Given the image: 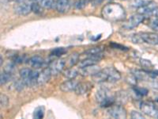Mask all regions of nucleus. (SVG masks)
<instances>
[{
  "label": "nucleus",
  "instance_id": "f257e3e1",
  "mask_svg": "<svg viewBox=\"0 0 158 119\" xmlns=\"http://www.w3.org/2000/svg\"><path fill=\"white\" fill-rule=\"evenodd\" d=\"M102 16L104 19L109 22H118L122 21L126 17L125 10L120 4L111 2L105 5L101 11Z\"/></svg>",
  "mask_w": 158,
  "mask_h": 119
},
{
  "label": "nucleus",
  "instance_id": "f03ea898",
  "mask_svg": "<svg viewBox=\"0 0 158 119\" xmlns=\"http://www.w3.org/2000/svg\"><path fill=\"white\" fill-rule=\"evenodd\" d=\"M19 74L27 87H33L37 83L39 73L36 71L32 70L30 68H22L20 70Z\"/></svg>",
  "mask_w": 158,
  "mask_h": 119
},
{
  "label": "nucleus",
  "instance_id": "7ed1b4c3",
  "mask_svg": "<svg viewBox=\"0 0 158 119\" xmlns=\"http://www.w3.org/2000/svg\"><path fill=\"white\" fill-rule=\"evenodd\" d=\"M96 99L101 107H110L115 102V97L109 94V90L101 88L96 93Z\"/></svg>",
  "mask_w": 158,
  "mask_h": 119
},
{
  "label": "nucleus",
  "instance_id": "20e7f679",
  "mask_svg": "<svg viewBox=\"0 0 158 119\" xmlns=\"http://www.w3.org/2000/svg\"><path fill=\"white\" fill-rule=\"evenodd\" d=\"M140 109L144 114L153 118H158V108L153 103L143 102L141 103Z\"/></svg>",
  "mask_w": 158,
  "mask_h": 119
},
{
  "label": "nucleus",
  "instance_id": "39448f33",
  "mask_svg": "<svg viewBox=\"0 0 158 119\" xmlns=\"http://www.w3.org/2000/svg\"><path fill=\"white\" fill-rule=\"evenodd\" d=\"M108 114L111 117L118 119L126 118L127 116L125 108H123L120 105L111 107V108L108 110Z\"/></svg>",
  "mask_w": 158,
  "mask_h": 119
},
{
  "label": "nucleus",
  "instance_id": "423d86ee",
  "mask_svg": "<svg viewBox=\"0 0 158 119\" xmlns=\"http://www.w3.org/2000/svg\"><path fill=\"white\" fill-rule=\"evenodd\" d=\"M32 3H30V2H16V5L15 6V11L18 15H22V16L28 15L29 13L32 12Z\"/></svg>",
  "mask_w": 158,
  "mask_h": 119
},
{
  "label": "nucleus",
  "instance_id": "0eeeda50",
  "mask_svg": "<svg viewBox=\"0 0 158 119\" xmlns=\"http://www.w3.org/2000/svg\"><path fill=\"white\" fill-rule=\"evenodd\" d=\"M145 19V17L143 15L141 14H137V15H133L130 19H128L127 22L124 24L123 27L127 29H131L138 26L141 22H142Z\"/></svg>",
  "mask_w": 158,
  "mask_h": 119
},
{
  "label": "nucleus",
  "instance_id": "6e6552de",
  "mask_svg": "<svg viewBox=\"0 0 158 119\" xmlns=\"http://www.w3.org/2000/svg\"><path fill=\"white\" fill-rule=\"evenodd\" d=\"M65 66H66V61L63 59H59L56 60H53L51 63L50 68L51 71H52V75H57L59 72H63Z\"/></svg>",
  "mask_w": 158,
  "mask_h": 119
},
{
  "label": "nucleus",
  "instance_id": "1a4fd4ad",
  "mask_svg": "<svg viewBox=\"0 0 158 119\" xmlns=\"http://www.w3.org/2000/svg\"><path fill=\"white\" fill-rule=\"evenodd\" d=\"M105 72L108 76V81L111 83H115V82L118 81L121 79L120 73L115 69L114 68H106L103 69Z\"/></svg>",
  "mask_w": 158,
  "mask_h": 119
},
{
  "label": "nucleus",
  "instance_id": "9d476101",
  "mask_svg": "<svg viewBox=\"0 0 158 119\" xmlns=\"http://www.w3.org/2000/svg\"><path fill=\"white\" fill-rule=\"evenodd\" d=\"M101 70V69L100 68L99 66L94 64L90 65V66H87V67L81 68L80 70H79V73L82 76H93Z\"/></svg>",
  "mask_w": 158,
  "mask_h": 119
},
{
  "label": "nucleus",
  "instance_id": "9b49d317",
  "mask_svg": "<svg viewBox=\"0 0 158 119\" xmlns=\"http://www.w3.org/2000/svg\"><path fill=\"white\" fill-rule=\"evenodd\" d=\"M144 42L149 45H158V34L154 33H139Z\"/></svg>",
  "mask_w": 158,
  "mask_h": 119
},
{
  "label": "nucleus",
  "instance_id": "f8f14e48",
  "mask_svg": "<svg viewBox=\"0 0 158 119\" xmlns=\"http://www.w3.org/2000/svg\"><path fill=\"white\" fill-rule=\"evenodd\" d=\"M157 7V5L155 2L153 1H150L148 2L146 5L142 6L141 7L138 8V14H141V15H150L151 13L153 12L154 9Z\"/></svg>",
  "mask_w": 158,
  "mask_h": 119
},
{
  "label": "nucleus",
  "instance_id": "ddd939ff",
  "mask_svg": "<svg viewBox=\"0 0 158 119\" xmlns=\"http://www.w3.org/2000/svg\"><path fill=\"white\" fill-rule=\"evenodd\" d=\"M52 73L51 71L50 68H46L44 69L42 72H40L38 75L37 78V84L38 85H42L44 84L45 83H47L50 79L51 76H52Z\"/></svg>",
  "mask_w": 158,
  "mask_h": 119
},
{
  "label": "nucleus",
  "instance_id": "4468645a",
  "mask_svg": "<svg viewBox=\"0 0 158 119\" xmlns=\"http://www.w3.org/2000/svg\"><path fill=\"white\" fill-rule=\"evenodd\" d=\"M70 8V0H57L56 2V9L59 13L64 14L68 12Z\"/></svg>",
  "mask_w": 158,
  "mask_h": 119
},
{
  "label": "nucleus",
  "instance_id": "2eb2a0df",
  "mask_svg": "<svg viewBox=\"0 0 158 119\" xmlns=\"http://www.w3.org/2000/svg\"><path fill=\"white\" fill-rule=\"evenodd\" d=\"M77 82L76 80H74V79H69L67 81L64 82L62 84H60L59 86V88L63 92H70V91H73L75 90L76 87H77Z\"/></svg>",
  "mask_w": 158,
  "mask_h": 119
},
{
  "label": "nucleus",
  "instance_id": "dca6fc26",
  "mask_svg": "<svg viewBox=\"0 0 158 119\" xmlns=\"http://www.w3.org/2000/svg\"><path fill=\"white\" fill-rule=\"evenodd\" d=\"M28 64L30 65L31 67L34 68H39L42 67L44 64V60L40 56H32L30 59L28 60Z\"/></svg>",
  "mask_w": 158,
  "mask_h": 119
},
{
  "label": "nucleus",
  "instance_id": "f3484780",
  "mask_svg": "<svg viewBox=\"0 0 158 119\" xmlns=\"http://www.w3.org/2000/svg\"><path fill=\"white\" fill-rule=\"evenodd\" d=\"M91 88V84L89 83H78L76 87L74 92L79 95H85Z\"/></svg>",
  "mask_w": 158,
  "mask_h": 119
},
{
  "label": "nucleus",
  "instance_id": "a211bd4d",
  "mask_svg": "<svg viewBox=\"0 0 158 119\" xmlns=\"http://www.w3.org/2000/svg\"><path fill=\"white\" fill-rule=\"evenodd\" d=\"M133 75L136 77L137 79H139V80H148V79H149L151 77L153 76V75H152L151 72H148L142 70L134 71Z\"/></svg>",
  "mask_w": 158,
  "mask_h": 119
},
{
  "label": "nucleus",
  "instance_id": "6ab92c4d",
  "mask_svg": "<svg viewBox=\"0 0 158 119\" xmlns=\"http://www.w3.org/2000/svg\"><path fill=\"white\" fill-rule=\"evenodd\" d=\"M92 79L96 83H102V82L108 81V76L104 70L99 71L97 73L92 76Z\"/></svg>",
  "mask_w": 158,
  "mask_h": 119
},
{
  "label": "nucleus",
  "instance_id": "aec40b11",
  "mask_svg": "<svg viewBox=\"0 0 158 119\" xmlns=\"http://www.w3.org/2000/svg\"><path fill=\"white\" fill-rule=\"evenodd\" d=\"M100 60L96 59V58L91 57V56H89V58L85 60H83L81 61H80L78 63L79 68H84L87 67V66H90V65H94L97 64V63H98Z\"/></svg>",
  "mask_w": 158,
  "mask_h": 119
},
{
  "label": "nucleus",
  "instance_id": "412c9836",
  "mask_svg": "<svg viewBox=\"0 0 158 119\" xmlns=\"http://www.w3.org/2000/svg\"><path fill=\"white\" fill-rule=\"evenodd\" d=\"M34 2H37L45 9H52L56 8V2L53 0H34Z\"/></svg>",
  "mask_w": 158,
  "mask_h": 119
},
{
  "label": "nucleus",
  "instance_id": "4be33fe9",
  "mask_svg": "<svg viewBox=\"0 0 158 119\" xmlns=\"http://www.w3.org/2000/svg\"><path fill=\"white\" fill-rule=\"evenodd\" d=\"M115 99V102L118 103V104H124V103L127 101V95L126 94V92L124 91L118 92L116 94Z\"/></svg>",
  "mask_w": 158,
  "mask_h": 119
},
{
  "label": "nucleus",
  "instance_id": "5701e85b",
  "mask_svg": "<svg viewBox=\"0 0 158 119\" xmlns=\"http://www.w3.org/2000/svg\"><path fill=\"white\" fill-rule=\"evenodd\" d=\"M79 72L74 68H67L63 72V76L68 79H74L78 75Z\"/></svg>",
  "mask_w": 158,
  "mask_h": 119
},
{
  "label": "nucleus",
  "instance_id": "b1692460",
  "mask_svg": "<svg viewBox=\"0 0 158 119\" xmlns=\"http://www.w3.org/2000/svg\"><path fill=\"white\" fill-rule=\"evenodd\" d=\"M79 60V56L77 53H72L70 56L68 57V60H67V63H68V66L70 68L73 67L76 64L78 63Z\"/></svg>",
  "mask_w": 158,
  "mask_h": 119
},
{
  "label": "nucleus",
  "instance_id": "393cba45",
  "mask_svg": "<svg viewBox=\"0 0 158 119\" xmlns=\"http://www.w3.org/2000/svg\"><path fill=\"white\" fill-rule=\"evenodd\" d=\"M11 79V73L7 72H2L1 76H0V83L1 85L6 84L7 82L10 81V79Z\"/></svg>",
  "mask_w": 158,
  "mask_h": 119
},
{
  "label": "nucleus",
  "instance_id": "a878e982",
  "mask_svg": "<svg viewBox=\"0 0 158 119\" xmlns=\"http://www.w3.org/2000/svg\"><path fill=\"white\" fill-rule=\"evenodd\" d=\"M148 25L155 31H158V17H153L149 18Z\"/></svg>",
  "mask_w": 158,
  "mask_h": 119
},
{
  "label": "nucleus",
  "instance_id": "bb28decb",
  "mask_svg": "<svg viewBox=\"0 0 158 119\" xmlns=\"http://www.w3.org/2000/svg\"><path fill=\"white\" fill-rule=\"evenodd\" d=\"M44 109L43 107H39L35 109L33 112V117L36 119L42 118L44 117Z\"/></svg>",
  "mask_w": 158,
  "mask_h": 119
},
{
  "label": "nucleus",
  "instance_id": "cd10ccee",
  "mask_svg": "<svg viewBox=\"0 0 158 119\" xmlns=\"http://www.w3.org/2000/svg\"><path fill=\"white\" fill-rule=\"evenodd\" d=\"M147 2V0H131V7L136 8H139L142 7V6L146 5Z\"/></svg>",
  "mask_w": 158,
  "mask_h": 119
},
{
  "label": "nucleus",
  "instance_id": "c85d7f7f",
  "mask_svg": "<svg viewBox=\"0 0 158 119\" xmlns=\"http://www.w3.org/2000/svg\"><path fill=\"white\" fill-rule=\"evenodd\" d=\"M67 52V50L63 48H56L54 50H52V53H51V56H60L62 55L65 54Z\"/></svg>",
  "mask_w": 158,
  "mask_h": 119
},
{
  "label": "nucleus",
  "instance_id": "c756f323",
  "mask_svg": "<svg viewBox=\"0 0 158 119\" xmlns=\"http://www.w3.org/2000/svg\"><path fill=\"white\" fill-rule=\"evenodd\" d=\"M42 7L37 2H34L32 5V11L34 12L36 15H40L42 13Z\"/></svg>",
  "mask_w": 158,
  "mask_h": 119
},
{
  "label": "nucleus",
  "instance_id": "7c9ffc66",
  "mask_svg": "<svg viewBox=\"0 0 158 119\" xmlns=\"http://www.w3.org/2000/svg\"><path fill=\"white\" fill-rule=\"evenodd\" d=\"M25 86H26V85H25V82H24V80L22 78H21V79H18V80L15 82V88L18 90H23Z\"/></svg>",
  "mask_w": 158,
  "mask_h": 119
},
{
  "label": "nucleus",
  "instance_id": "2f4dec72",
  "mask_svg": "<svg viewBox=\"0 0 158 119\" xmlns=\"http://www.w3.org/2000/svg\"><path fill=\"white\" fill-rule=\"evenodd\" d=\"M135 91L136 92L137 94L141 96H145L148 94V90L143 87H135Z\"/></svg>",
  "mask_w": 158,
  "mask_h": 119
},
{
  "label": "nucleus",
  "instance_id": "473e14b6",
  "mask_svg": "<svg viewBox=\"0 0 158 119\" xmlns=\"http://www.w3.org/2000/svg\"><path fill=\"white\" fill-rule=\"evenodd\" d=\"M140 63L142 67L146 68H150L153 67V64L151 63V61L149 60L142 59L140 60Z\"/></svg>",
  "mask_w": 158,
  "mask_h": 119
},
{
  "label": "nucleus",
  "instance_id": "72a5a7b5",
  "mask_svg": "<svg viewBox=\"0 0 158 119\" xmlns=\"http://www.w3.org/2000/svg\"><path fill=\"white\" fill-rule=\"evenodd\" d=\"M86 5V0H77L74 2V7L77 9H82Z\"/></svg>",
  "mask_w": 158,
  "mask_h": 119
},
{
  "label": "nucleus",
  "instance_id": "f704fd0d",
  "mask_svg": "<svg viewBox=\"0 0 158 119\" xmlns=\"http://www.w3.org/2000/svg\"><path fill=\"white\" fill-rule=\"evenodd\" d=\"M131 118H133V119H143L145 118L144 117V116L142 115V114H141V113H139V112L138 111H132L131 112Z\"/></svg>",
  "mask_w": 158,
  "mask_h": 119
},
{
  "label": "nucleus",
  "instance_id": "c9c22d12",
  "mask_svg": "<svg viewBox=\"0 0 158 119\" xmlns=\"http://www.w3.org/2000/svg\"><path fill=\"white\" fill-rule=\"evenodd\" d=\"M132 42L134 43H142V42H144V41L142 40L140 34H135L132 37Z\"/></svg>",
  "mask_w": 158,
  "mask_h": 119
},
{
  "label": "nucleus",
  "instance_id": "e433bc0d",
  "mask_svg": "<svg viewBox=\"0 0 158 119\" xmlns=\"http://www.w3.org/2000/svg\"><path fill=\"white\" fill-rule=\"evenodd\" d=\"M4 102L8 103V98L6 95H1V105H2V107H6V104Z\"/></svg>",
  "mask_w": 158,
  "mask_h": 119
},
{
  "label": "nucleus",
  "instance_id": "4c0bfd02",
  "mask_svg": "<svg viewBox=\"0 0 158 119\" xmlns=\"http://www.w3.org/2000/svg\"><path fill=\"white\" fill-rule=\"evenodd\" d=\"M92 1H93V2H94L95 5H99V4L102 2L103 0H92Z\"/></svg>",
  "mask_w": 158,
  "mask_h": 119
},
{
  "label": "nucleus",
  "instance_id": "58836bf2",
  "mask_svg": "<svg viewBox=\"0 0 158 119\" xmlns=\"http://www.w3.org/2000/svg\"><path fill=\"white\" fill-rule=\"evenodd\" d=\"M0 59H1V62H0V64L2 65V56L0 57Z\"/></svg>",
  "mask_w": 158,
  "mask_h": 119
}]
</instances>
